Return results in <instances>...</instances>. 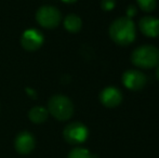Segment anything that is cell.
I'll list each match as a JSON object with an SVG mask.
<instances>
[{"mask_svg": "<svg viewBox=\"0 0 159 158\" xmlns=\"http://www.w3.org/2000/svg\"><path fill=\"white\" fill-rule=\"evenodd\" d=\"M109 37L119 46H128L132 43L136 37L134 22L127 16L115 20L109 26Z\"/></svg>", "mask_w": 159, "mask_h": 158, "instance_id": "cell-1", "label": "cell"}, {"mask_svg": "<svg viewBox=\"0 0 159 158\" xmlns=\"http://www.w3.org/2000/svg\"><path fill=\"white\" fill-rule=\"evenodd\" d=\"M131 62L139 68L149 70L157 67L159 65V49L152 44L138 47L132 52Z\"/></svg>", "mask_w": 159, "mask_h": 158, "instance_id": "cell-2", "label": "cell"}, {"mask_svg": "<svg viewBox=\"0 0 159 158\" xmlns=\"http://www.w3.org/2000/svg\"><path fill=\"white\" fill-rule=\"evenodd\" d=\"M48 112L60 121L68 120L74 114V104L63 94L53 95L48 103Z\"/></svg>", "mask_w": 159, "mask_h": 158, "instance_id": "cell-3", "label": "cell"}, {"mask_svg": "<svg viewBox=\"0 0 159 158\" xmlns=\"http://www.w3.org/2000/svg\"><path fill=\"white\" fill-rule=\"evenodd\" d=\"M36 20L42 27L52 29L60 25L62 21V14L55 7L42 6L36 12Z\"/></svg>", "mask_w": 159, "mask_h": 158, "instance_id": "cell-4", "label": "cell"}, {"mask_svg": "<svg viewBox=\"0 0 159 158\" xmlns=\"http://www.w3.org/2000/svg\"><path fill=\"white\" fill-rule=\"evenodd\" d=\"M64 139L69 144H81L88 139L89 130L81 122H71L65 127Z\"/></svg>", "mask_w": 159, "mask_h": 158, "instance_id": "cell-5", "label": "cell"}, {"mask_svg": "<svg viewBox=\"0 0 159 158\" xmlns=\"http://www.w3.org/2000/svg\"><path fill=\"white\" fill-rule=\"evenodd\" d=\"M147 78L141 70H128L122 75V84L131 91H139L146 86Z\"/></svg>", "mask_w": 159, "mask_h": 158, "instance_id": "cell-6", "label": "cell"}, {"mask_svg": "<svg viewBox=\"0 0 159 158\" xmlns=\"http://www.w3.org/2000/svg\"><path fill=\"white\" fill-rule=\"evenodd\" d=\"M44 41V37L42 33L35 28H30L25 30L22 35L21 38V44L26 51H36L42 46Z\"/></svg>", "mask_w": 159, "mask_h": 158, "instance_id": "cell-7", "label": "cell"}, {"mask_svg": "<svg viewBox=\"0 0 159 158\" xmlns=\"http://www.w3.org/2000/svg\"><path fill=\"white\" fill-rule=\"evenodd\" d=\"M100 101L106 107H116V106H118L122 102V93L116 87H106V88H104L101 91Z\"/></svg>", "mask_w": 159, "mask_h": 158, "instance_id": "cell-8", "label": "cell"}, {"mask_svg": "<svg viewBox=\"0 0 159 158\" xmlns=\"http://www.w3.org/2000/svg\"><path fill=\"white\" fill-rule=\"evenodd\" d=\"M15 150L20 154H30V152L35 148L36 141L35 138L32 133L27 132V131H23V132L19 133L15 139Z\"/></svg>", "mask_w": 159, "mask_h": 158, "instance_id": "cell-9", "label": "cell"}, {"mask_svg": "<svg viewBox=\"0 0 159 158\" xmlns=\"http://www.w3.org/2000/svg\"><path fill=\"white\" fill-rule=\"evenodd\" d=\"M139 27L143 35L149 38H156L159 36V19L147 15L140 20Z\"/></svg>", "mask_w": 159, "mask_h": 158, "instance_id": "cell-10", "label": "cell"}, {"mask_svg": "<svg viewBox=\"0 0 159 158\" xmlns=\"http://www.w3.org/2000/svg\"><path fill=\"white\" fill-rule=\"evenodd\" d=\"M64 27L67 32L69 33H73V34H76L78 33L82 27V21L77 14H68L66 17L64 19Z\"/></svg>", "mask_w": 159, "mask_h": 158, "instance_id": "cell-11", "label": "cell"}, {"mask_svg": "<svg viewBox=\"0 0 159 158\" xmlns=\"http://www.w3.org/2000/svg\"><path fill=\"white\" fill-rule=\"evenodd\" d=\"M49 117V112L42 106H36L33 107L28 113V118L34 124H42Z\"/></svg>", "mask_w": 159, "mask_h": 158, "instance_id": "cell-12", "label": "cell"}, {"mask_svg": "<svg viewBox=\"0 0 159 158\" xmlns=\"http://www.w3.org/2000/svg\"><path fill=\"white\" fill-rule=\"evenodd\" d=\"M68 158H94V156L86 148L77 147L69 153Z\"/></svg>", "mask_w": 159, "mask_h": 158, "instance_id": "cell-13", "label": "cell"}, {"mask_svg": "<svg viewBox=\"0 0 159 158\" xmlns=\"http://www.w3.org/2000/svg\"><path fill=\"white\" fill-rule=\"evenodd\" d=\"M139 8L144 12H152L157 6V0H136Z\"/></svg>", "mask_w": 159, "mask_h": 158, "instance_id": "cell-14", "label": "cell"}, {"mask_svg": "<svg viewBox=\"0 0 159 158\" xmlns=\"http://www.w3.org/2000/svg\"><path fill=\"white\" fill-rule=\"evenodd\" d=\"M116 6V0H102L101 7L104 11H111Z\"/></svg>", "mask_w": 159, "mask_h": 158, "instance_id": "cell-15", "label": "cell"}, {"mask_svg": "<svg viewBox=\"0 0 159 158\" xmlns=\"http://www.w3.org/2000/svg\"><path fill=\"white\" fill-rule=\"evenodd\" d=\"M135 14H136V9H135V7L130 6L129 8L127 9V15H126V16L132 20V17L135 16Z\"/></svg>", "mask_w": 159, "mask_h": 158, "instance_id": "cell-16", "label": "cell"}, {"mask_svg": "<svg viewBox=\"0 0 159 158\" xmlns=\"http://www.w3.org/2000/svg\"><path fill=\"white\" fill-rule=\"evenodd\" d=\"M26 92L27 93H30V97H34V99H35V97H37V94H36V92L34 90H32V89H30V88H27L26 89Z\"/></svg>", "mask_w": 159, "mask_h": 158, "instance_id": "cell-17", "label": "cell"}, {"mask_svg": "<svg viewBox=\"0 0 159 158\" xmlns=\"http://www.w3.org/2000/svg\"><path fill=\"white\" fill-rule=\"evenodd\" d=\"M155 75H156V78L159 80V65L156 67V72H155Z\"/></svg>", "mask_w": 159, "mask_h": 158, "instance_id": "cell-18", "label": "cell"}, {"mask_svg": "<svg viewBox=\"0 0 159 158\" xmlns=\"http://www.w3.org/2000/svg\"><path fill=\"white\" fill-rule=\"evenodd\" d=\"M63 2H65V3H73V2L77 1V0H62Z\"/></svg>", "mask_w": 159, "mask_h": 158, "instance_id": "cell-19", "label": "cell"}]
</instances>
